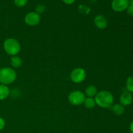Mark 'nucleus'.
<instances>
[{
  "mask_svg": "<svg viewBox=\"0 0 133 133\" xmlns=\"http://www.w3.org/2000/svg\"><path fill=\"white\" fill-rule=\"evenodd\" d=\"M10 90L6 85L0 84V101L5 100L9 97Z\"/></svg>",
  "mask_w": 133,
  "mask_h": 133,
  "instance_id": "11",
  "label": "nucleus"
},
{
  "mask_svg": "<svg viewBox=\"0 0 133 133\" xmlns=\"http://www.w3.org/2000/svg\"><path fill=\"white\" fill-rule=\"evenodd\" d=\"M97 88L94 85H90L85 89V96L88 97H94L97 94Z\"/></svg>",
  "mask_w": 133,
  "mask_h": 133,
  "instance_id": "12",
  "label": "nucleus"
},
{
  "mask_svg": "<svg viewBox=\"0 0 133 133\" xmlns=\"http://www.w3.org/2000/svg\"><path fill=\"white\" fill-rule=\"evenodd\" d=\"M133 97L131 92L128 91L123 92L119 97V103L123 106H129L132 102Z\"/></svg>",
  "mask_w": 133,
  "mask_h": 133,
  "instance_id": "8",
  "label": "nucleus"
},
{
  "mask_svg": "<svg viewBox=\"0 0 133 133\" xmlns=\"http://www.w3.org/2000/svg\"><path fill=\"white\" fill-rule=\"evenodd\" d=\"M130 133H131V132H130Z\"/></svg>",
  "mask_w": 133,
  "mask_h": 133,
  "instance_id": "24",
  "label": "nucleus"
},
{
  "mask_svg": "<svg viewBox=\"0 0 133 133\" xmlns=\"http://www.w3.org/2000/svg\"><path fill=\"white\" fill-rule=\"evenodd\" d=\"M45 10V5H42V4H39L36 6L35 9V12L37 13L38 14L40 15V14H43Z\"/></svg>",
  "mask_w": 133,
  "mask_h": 133,
  "instance_id": "16",
  "label": "nucleus"
},
{
  "mask_svg": "<svg viewBox=\"0 0 133 133\" xmlns=\"http://www.w3.org/2000/svg\"><path fill=\"white\" fill-rule=\"evenodd\" d=\"M129 5H133V0H129Z\"/></svg>",
  "mask_w": 133,
  "mask_h": 133,
  "instance_id": "22",
  "label": "nucleus"
},
{
  "mask_svg": "<svg viewBox=\"0 0 133 133\" xmlns=\"http://www.w3.org/2000/svg\"><path fill=\"white\" fill-rule=\"evenodd\" d=\"M94 24L97 28L99 29H105L108 25L107 18L103 15H97L94 18Z\"/></svg>",
  "mask_w": 133,
  "mask_h": 133,
  "instance_id": "9",
  "label": "nucleus"
},
{
  "mask_svg": "<svg viewBox=\"0 0 133 133\" xmlns=\"http://www.w3.org/2000/svg\"><path fill=\"white\" fill-rule=\"evenodd\" d=\"M129 5V0H112L111 3V7L114 11L121 12L127 9Z\"/></svg>",
  "mask_w": 133,
  "mask_h": 133,
  "instance_id": "6",
  "label": "nucleus"
},
{
  "mask_svg": "<svg viewBox=\"0 0 133 133\" xmlns=\"http://www.w3.org/2000/svg\"><path fill=\"white\" fill-rule=\"evenodd\" d=\"M5 126V122L3 118L0 117V131H2Z\"/></svg>",
  "mask_w": 133,
  "mask_h": 133,
  "instance_id": "19",
  "label": "nucleus"
},
{
  "mask_svg": "<svg viewBox=\"0 0 133 133\" xmlns=\"http://www.w3.org/2000/svg\"><path fill=\"white\" fill-rule=\"evenodd\" d=\"M0 69H1V68H0Z\"/></svg>",
  "mask_w": 133,
  "mask_h": 133,
  "instance_id": "23",
  "label": "nucleus"
},
{
  "mask_svg": "<svg viewBox=\"0 0 133 133\" xmlns=\"http://www.w3.org/2000/svg\"><path fill=\"white\" fill-rule=\"evenodd\" d=\"M62 1L67 5H71L75 2V0H62Z\"/></svg>",
  "mask_w": 133,
  "mask_h": 133,
  "instance_id": "20",
  "label": "nucleus"
},
{
  "mask_svg": "<svg viewBox=\"0 0 133 133\" xmlns=\"http://www.w3.org/2000/svg\"><path fill=\"white\" fill-rule=\"evenodd\" d=\"M22 60L18 56H13L10 58V65L13 68H19L22 66Z\"/></svg>",
  "mask_w": 133,
  "mask_h": 133,
  "instance_id": "13",
  "label": "nucleus"
},
{
  "mask_svg": "<svg viewBox=\"0 0 133 133\" xmlns=\"http://www.w3.org/2000/svg\"><path fill=\"white\" fill-rule=\"evenodd\" d=\"M86 96L83 92L79 90H75L71 92L68 96V101L71 105L74 106H79L83 105Z\"/></svg>",
  "mask_w": 133,
  "mask_h": 133,
  "instance_id": "4",
  "label": "nucleus"
},
{
  "mask_svg": "<svg viewBox=\"0 0 133 133\" xmlns=\"http://www.w3.org/2000/svg\"><path fill=\"white\" fill-rule=\"evenodd\" d=\"M40 15L38 14L35 12H31L28 13L25 17V22L29 26H36L40 22Z\"/></svg>",
  "mask_w": 133,
  "mask_h": 133,
  "instance_id": "7",
  "label": "nucleus"
},
{
  "mask_svg": "<svg viewBox=\"0 0 133 133\" xmlns=\"http://www.w3.org/2000/svg\"><path fill=\"white\" fill-rule=\"evenodd\" d=\"M96 105L103 109H110L114 103V96L106 90L100 91L97 92L94 97Z\"/></svg>",
  "mask_w": 133,
  "mask_h": 133,
  "instance_id": "1",
  "label": "nucleus"
},
{
  "mask_svg": "<svg viewBox=\"0 0 133 133\" xmlns=\"http://www.w3.org/2000/svg\"><path fill=\"white\" fill-rule=\"evenodd\" d=\"M5 51L10 56H16L21 50V45L19 42L15 38H9L6 39L3 43Z\"/></svg>",
  "mask_w": 133,
  "mask_h": 133,
  "instance_id": "3",
  "label": "nucleus"
},
{
  "mask_svg": "<svg viewBox=\"0 0 133 133\" xmlns=\"http://www.w3.org/2000/svg\"><path fill=\"white\" fill-rule=\"evenodd\" d=\"M87 77V73L82 68H76L70 74V79L74 83H81Z\"/></svg>",
  "mask_w": 133,
  "mask_h": 133,
  "instance_id": "5",
  "label": "nucleus"
},
{
  "mask_svg": "<svg viewBox=\"0 0 133 133\" xmlns=\"http://www.w3.org/2000/svg\"><path fill=\"white\" fill-rule=\"evenodd\" d=\"M126 88L128 92L133 93V75L127 78L126 81Z\"/></svg>",
  "mask_w": 133,
  "mask_h": 133,
  "instance_id": "15",
  "label": "nucleus"
},
{
  "mask_svg": "<svg viewBox=\"0 0 133 133\" xmlns=\"http://www.w3.org/2000/svg\"><path fill=\"white\" fill-rule=\"evenodd\" d=\"M110 110L112 111L116 115L122 116L125 112V107L120 103L113 104L110 108Z\"/></svg>",
  "mask_w": 133,
  "mask_h": 133,
  "instance_id": "10",
  "label": "nucleus"
},
{
  "mask_svg": "<svg viewBox=\"0 0 133 133\" xmlns=\"http://www.w3.org/2000/svg\"><path fill=\"white\" fill-rule=\"evenodd\" d=\"M129 129L131 133H133V121L129 125Z\"/></svg>",
  "mask_w": 133,
  "mask_h": 133,
  "instance_id": "21",
  "label": "nucleus"
},
{
  "mask_svg": "<svg viewBox=\"0 0 133 133\" xmlns=\"http://www.w3.org/2000/svg\"><path fill=\"white\" fill-rule=\"evenodd\" d=\"M83 104H84V107L88 109H93L96 105V101H95V99L94 97H86Z\"/></svg>",
  "mask_w": 133,
  "mask_h": 133,
  "instance_id": "14",
  "label": "nucleus"
},
{
  "mask_svg": "<svg viewBox=\"0 0 133 133\" xmlns=\"http://www.w3.org/2000/svg\"><path fill=\"white\" fill-rule=\"evenodd\" d=\"M17 74L12 68H3L0 69V83L4 85H9L15 81Z\"/></svg>",
  "mask_w": 133,
  "mask_h": 133,
  "instance_id": "2",
  "label": "nucleus"
},
{
  "mask_svg": "<svg viewBox=\"0 0 133 133\" xmlns=\"http://www.w3.org/2000/svg\"><path fill=\"white\" fill-rule=\"evenodd\" d=\"M126 10H127V12L129 15L131 16H133V5H129Z\"/></svg>",
  "mask_w": 133,
  "mask_h": 133,
  "instance_id": "18",
  "label": "nucleus"
},
{
  "mask_svg": "<svg viewBox=\"0 0 133 133\" xmlns=\"http://www.w3.org/2000/svg\"><path fill=\"white\" fill-rule=\"evenodd\" d=\"M14 4L18 7H23L27 5L28 0H14Z\"/></svg>",
  "mask_w": 133,
  "mask_h": 133,
  "instance_id": "17",
  "label": "nucleus"
}]
</instances>
